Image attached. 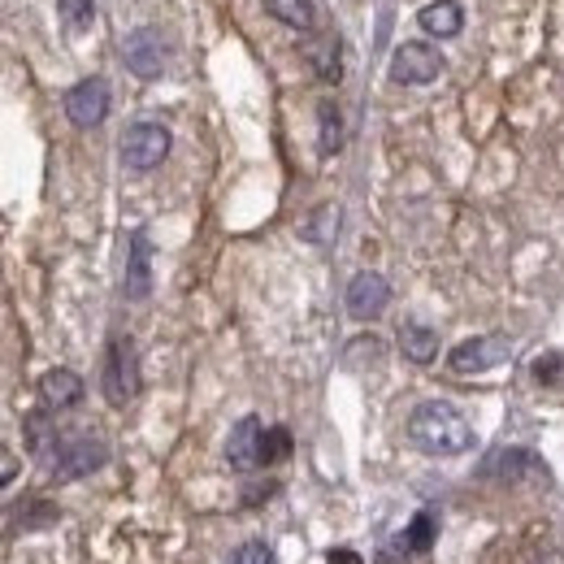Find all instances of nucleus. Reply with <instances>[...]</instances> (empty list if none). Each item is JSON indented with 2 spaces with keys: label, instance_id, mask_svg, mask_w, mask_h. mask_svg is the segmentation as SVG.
<instances>
[{
  "label": "nucleus",
  "instance_id": "nucleus-1",
  "mask_svg": "<svg viewBox=\"0 0 564 564\" xmlns=\"http://www.w3.org/2000/svg\"><path fill=\"white\" fill-rule=\"evenodd\" d=\"M408 443L425 456H460L473 447V425L447 399H425L408 417Z\"/></svg>",
  "mask_w": 564,
  "mask_h": 564
},
{
  "label": "nucleus",
  "instance_id": "nucleus-2",
  "mask_svg": "<svg viewBox=\"0 0 564 564\" xmlns=\"http://www.w3.org/2000/svg\"><path fill=\"white\" fill-rule=\"evenodd\" d=\"M105 460H109V443H105V434L92 430V425L65 430V434H57V439L44 447V469H48L52 482L87 478V473H96Z\"/></svg>",
  "mask_w": 564,
  "mask_h": 564
},
{
  "label": "nucleus",
  "instance_id": "nucleus-3",
  "mask_svg": "<svg viewBox=\"0 0 564 564\" xmlns=\"http://www.w3.org/2000/svg\"><path fill=\"white\" fill-rule=\"evenodd\" d=\"M100 391L113 408H127L140 395V361H135V344L127 335H113L105 348V370H100Z\"/></svg>",
  "mask_w": 564,
  "mask_h": 564
},
{
  "label": "nucleus",
  "instance_id": "nucleus-4",
  "mask_svg": "<svg viewBox=\"0 0 564 564\" xmlns=\"http://www.w3.org/2000/svg\"><path fill=\"white\" fill-rule=\"evenodd\" d=\"M170 157V131L161 122H135L122 135V166L127 170H157Z\"/></svg>",
  "mask_w": 564,
  "mask_h": 564
},
{
  "label": "nucleus",
  "instance_id": "nucleus-5",
  "mask_svg": "<svg viewBox=\"0 0 564 564\" xmlns=\"http://www.w3.org/2000/svg\"><path fill=\"white\" fill-rule=\"evenodd\" d=\"M443 74V52L421 44V39H404L391 57V79L404 83V87H425Z\"/></svg>",
  "mask_w": 564,
  "mask_h": 564
},
{
  "label": "nucleus",
  "instance_id": "nucleus-6",
  "mask_svg": "<svg viewBox=\"0 0 564 564\" xmlns=\"http://www.w3.org/2000/svg\"><path fill=\"white\" fill-rule=\"evenodd\" d=\"M508 357H513V344L504 335H478V339L456 344L447 365L452 374H487V370H500Z\"/></svg>",
  "mask_w": 564,
  "mask_h": 564
},
{
  "label": "nucleus",
  "instance_id": "nucleus-7",
  "mask_svg": "<svg viewBox=\"0 0 564 564\" xmlns=\"http://www.w3.org/2000/svg\"><path fill=\"white\" fill-rule=\"evenodd\" d=\"M122 61H127V70L135 79H161V70H166V39H161V31H153V26L131 31L122 39Z\"/></svg>",
  "mask_w": 564,
  "mask_h": 564
},
{
  "label": "nucleus",
  "instance_id": "nucleus-8",
  "mask_svg": "<svg viewBox=\"0 0 564 564\" xmlns=\"http://www.w3.org/2000/svg\"><path fill=\"white\" fill-rule=\"evenodd\" d=\"M65 118L74 127H100L109 118V83L105 79H83L65 92Z\"/></svg>",
  "mask_w": 564,
  "mask_h": 564
},
{
  "label": "nucleus",
  "instance_id": "nucleus-9",
  "mask_svg": "<svg viewBox=\"0 0 564 564\" xmlns=\"http://www.w3.org/2000/svg\"><path fill=\"white\" fill-rule=\"evenodd\" d=\"M226 465L235 473H252L265 465V430L256 417H239V425L226 439Z\"/></svg>",
  "mask_w": 564,
  "mask_h": 564
},
{
  "label": "nucleus",
  "instance_id": "nucleus-10",
  "mask_svg": "<svg viewBox=\"0 0 564 564\" xmlns=\"http://www.w3.org/2000/svg\"><path fill=\"white\" fill-rule=\"evenodd\" d=\"M391 304V283L374 274V269H361L352 283H348V313L357 322H377Z\"/></svg>",
  "mask_w": 564,
  "mask_h": 564
},
{
  "label": "nucleus",
  "instance_id": "nucleus-11",
  "mask_svg": "<svg viewBox=\"0 0 564 564\" xmlns=\"http://www.w3.org/2000/svg\"><path fill=\"white\" fill-rule=\"evenodd\" d=\"M127 300L144 304L153 296V243L144 230H131V248H127V278H122Z\"/></svg>",
  "mask_w": 564,
  "mask_h": 564
},
{
  "label": "nucleus",
  "instance_id": "nucleus-12",
  "mask_svg": "<svg viewBox=\"0 0 564 564\" xmlns=\"http://www.w3.org/2000/svg\"><path fill=\"white\" fill-rule=\"evenodd\" d=\"M39 399L44 408H74L83 399V377L74 370H48L39 377Z\"/></svg>",
  "mask_w": 564,
  "mask_h": 564
},
{
  "label": "nucleus",
  "instance_id": "nucleus-13",
  "mask_svg": "<svg viewBox=\"0 0 564 564\" xmlns=\"http://www.w3.org/2000/svg\"><path fill=\"white\" fill-rule=\"evenodd\" d=\"M417 22H421V31H425V35H434V39H452V35H460L465 13H460V4H456V0H430V4L417 13Z\"/></svg>",
  "mask_w": 564,
  "mask_h": 564
},
{
  "label": "nucleus",
  "instance_id": "nucleus-14",
  "mask_svg": "<svg viewBox=\"0 0 564 564\" xmlns=\"http://www.w3.org/2000/svg\"><path fill=\"white\" fill-rule=\"evenodd\" d=\"M399 352L412 365H430L439 357V335L430 326H417V322L412 326H399Z\"/></svg>",
  "mask_w": 564,
  "mask_h": 564
},
{
  "label": "nucleus",
  "instance_id": "nucleus-15",
  "mask_svg": "<svg viewBox=\"0 0 564 564\" xmlns=\"http://www.w3.org/2000/svg\"><path fill=\"white\" fill-rule=\"evenodd\" d=\"M487 473L495 478H521V473H543L548 478V465L535 456V452H521V447H508V452H495L487 460Z\"/></svg>",
  "mask_w": 564,
  "mask_h": 564
},
{
  "label": "nucleus",
  "instance_id": "nucleus-16",
  "mask_svg": "<svg viewBox=\"0 0 564 564\" xmlns=\"http://www.w3.org/2000/svg\"><path fill=\"white\" fill-rule=\"evenodd\" d=\"M265 13H274L291 31H317V4L313 0H265Z\"/></svg>",
  "mask_w": 564,
  "mask_h": 564
},
{
  "label": "nucleus",
  "instance_id": "nucleus-17",
  "mask_svg": "<svg viewBox=\"0 0 564 564\" xmlns=\"http://www.w3.org/2000/svg\"><path fill=\"white\" fill-rule=\"evenodd\" d=\"M439 543V517L425 508V513H417L412 521H408V530H404V548L408 552H430Z\"/></svg>",
  "mask_w": 564,
  "mask_h": 564
},
{
  "label": "nucleus",
  "instance_id": "nucleus-18",
  "mask_svg": "<svg viewBox=\"0 0 564 564\" xmlns=\"http://www.w3.org/2000/svg\"><path fill=\"white\" fill-rule=\"evenodd\" d=\"M317 122H322V135H317V148L331 157V153H339L344 148V118H339V109L331 105V100H322L317 105Z\"/></svg>",
  "mask_w": 564,
  "mask_h": 564
},
{
  "label": "nucleus",
  "instance_id": "nucleus-19",
  "mask_svg": "<svg viewBox=\"0 0 564 564\" xmlns=\"http://www.w3.org/2000/svg\"><path fill=\"white\" fill-rule=\"evenodd\" d=\"M309 61H313V70H317L322 83H339V74H344V65H339V39L313 44L309 48Z\"/></svg>",
  "mask_w": 564,
  "mask_h": 564
},
{
  "label": "nucleus",
  "instance_id": "nucleus-20",
  "mask_svg": "<svg viewBox=\"0 0 564 564\" xmlns=\"http://www.w3.org/2000/svg\"><path fill=\"white\" fill-rule=\"evenodd\" d=\"M335 235H339V208H335V204H322V208L304 221V239H309V243H331Z\"/></svg>",
  "mask_w": 564,
  "mask_h": 564
},
{
  "label": "nucleus",
  "instance_id": "nucleus-21",
  "mask_svg": "<svg viewBox=\"0 0 564 564\" xmlns=\"http://www.w3.org/2000/svg\"><path fill=\"white\" fill-rule=\"evenodd\" d=\"M57 13L65 17L70 31H87L96 22V4L92 0H57Z\"/></svg>",
  "mask_w": 564,
  "mask_h": 564
},
{
  "label": "nucleus",
  "instance_id": "nucleus-22",
  "mask_svg": "<svg viewBox=\"0 0 564 564\" xmlns=\"http://www.w3.org/2000/svg\"><path fill=\"white\" fill-rule=\"evenodd\" d=\"M287 456H291V430H287V425L265 430V465H278V460H287Z\"/></svg>",
  "mask_w": 564,
  "mask_h": 564
},
{
  "label": "nucleus",
  "instance_id": "nucleus-23",
  "mask_svg": "<svg viewBox=\"0 0 564 564\" xmlns=\"http://www.w3.org/2000/svg\"><path fill=\"white\" fill-rule=\"evenodd\" d=\"M226 564H274V552H269V543L248 539V543H239V548L230 552V561Z\"/></svg>",
  "mask_w": 564,
  "mask_h": 564
},
{
  "label": "nucleus",
  "instance_id": "nucleus-24",
  "mask_svg": "<svg viewBox=\"0 0 564 564\" xmlns=\"http://www.w3.org/2000/svg\"><path fill=\"white\" fill-rule=\"evenodd\" d=\"M561 365H564L561 352H543V357H535V377H539V382H556V377H561Z\"/></svg>",
  "mask_w": 564,
  "mask_h": 564
},
{
  "label": "nucleus",
  "instance_id": "nucleus-25",
  "mask_svg": "<svg viewBox=\"0 0 564 564\" xmlns=\"http://www.w3.org/2000/svg\"><path fill=\"white\" fill-rule=\"evenodd\" d=\"M326 564H365L352 548H335V552H326Z\"/></svg>",
  "mask_w": 564,
  "mask_h": 564
},
{
  "label": "nucleus",
  "instance_id": "nucleus-26",
  "mask_svg": "<svg viewBox=\"0 0 564 564\" xmlns=\"http://www.w3.org/2000/svg\"><path fill=\"white\" fill-rule=\"evenodd\" d=\"M0 469H4V473H0V482H4V487H9V482H13V478H17V460H13V456H9V452H4V460H0Z\"/></svg>",
  "mask_w": 564,
  "mask_h": 564
}]
</instances>
